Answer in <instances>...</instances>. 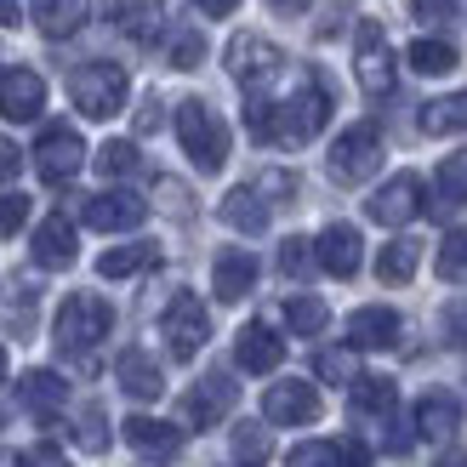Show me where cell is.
Listing matches in <instances>:
<instances>
[{
  "mask_svg": "<svg viewBox=\"0 0 467 467\" xmlns=\"http://www.w3.org/2000/svg\"><path fill=\"white\" fill-rule=\"evenodd\" d=\"M325 120H331V91H325V80L314 75H302L291 98H256L251 91V103H245V126L256 143H279V149H302V143H314V137L325 131Z\"/></svg>",
  "mask_w": 467,
  "mask_h": 467,
  "instance_id": "6da1fadb",
  "label": "cell"
},
{
  "mask_svg": "<svg viewBox=\"0 0 467 467\" xmlns=\"http://www.w3.org/2000/svg\"><path fill=\"white\" fill-rule=\"evenodd\" d=\"M114 331V308L98 296V291H75V296H63V308H57V319H52V342H57V354L63 359H75L86 377L98 370V348L103 337Z\"/></svg>",
  "mask_w": 467,
  "mask_h": 467,
  "instance_id": "7a4b0ae2",
  "label": "cell"
},
{
  "mask_svg": "<svg viewBox=\"0 0 467 467\" xmlns=\"http://www.w3.org/2000/svg\"><path fill=\"white\" fill-rule=\"evenodd\" d=\"M177 143L200 171H223L228 166V126L205 98H182L177 103Z\"/></svg>",
  "mask_w": 467,
  "mask_h": 467,
  "instance_id": "3957f363",
  "label": "cell"
},
{
  "mask_svg": "<svg viewBox=\"0 0 467 467\" xmlns=\"http://www.w3.org/2000/svg\"><path fill=\"white\" fill-rule=\"evenodd\" d=\"M68 98H75V109L86 114V120H114V114L126 109L131 98V80L120 63H80L75 75H68Z\"/></svg>",
  "mask_w": 467,
  "mask_h": 467,
  "instance_id": "277c9868",
  "label": "cell"
},
{
  "mask_svg": "<svg viewBox=\"0 0 467 467\" xmlns=\"http://www.w3.org/2000/svg\"><path fill=\"white\" fill-rule=\"evenodd\" d=\"M331 182H342V189H354V182H365L370 171L382 166V131L370 126V120H354L337 143H331Z\"/></svg>",
  "mask_w": 467,
  "mask_h": 467,
  "instance_id": "5b68a950",
  "label": "cell"
},
{
  "mask_svg": "<svg viewBox=\"0 0 467 467\" xmlns=\"http://www.w3.org/2000/svg\"><path fill=\"white\" fill-rule=\"evenodd\" d=\"M160 337H166L171 359H194L205 342H212V314H205V302L194 291H177L166 302V314H160Z\"/></svg>",
  "mask_w": 467,
  "mask_h": 467,
  "instance_id": "8992f818",
  "label": "cell"
},
{
  "mask_svg": "<svg viewBox=\"0 0 467 467\" xmlns=\"http://www.w3.org/2000/svg\"><path fill=\"white\" fill-rule=\"evenodd\" d=\"M354 75H359L365 98H388L393 91V46L377 17H359V29H354Z\"/></svg>",
  "mask_w": 467,
  "mask_h": 467,
  "instance_id": "52a82bcc",
  "label": "cell"
},
{
  "mask_svg": "<svg viewBox=\"0 0 467 467\" xmlns=\"http://www.w3.org/2000/svg\"><path fill=\"white\" fill-rule=\"evenodd\" d=\"M86 166V143L75 126H46L40 143H35V171L40 182H52V189H63V182H75Z\"/></svg>",
  "mask_w": 467,
  "mask_h": 467,
  "instance_id": "ba28073f",
  "label": "cell"
},
{
  "mask_svg": "<svg viewBox=\"0 0 467 467\" xmlns=\"http://www.w3.org/2000/svg\"><path fill=\"white\" fill-rule=\"evenodd\" d=\"M279 68H285V52H279L268 35H234L228 40V75L240 80L245 91H263Z\"/></svg>",
  "mask_w": 467,
  "mask_h": 467,
  "instance_id": "9c48e42d",
  "label": "cell"
},
{
  "mask_svg": "<svg viewBox=\"0 0 467 467\" xmlns=\"http://www.w3.org/2000/svg\"><path fill=\"white\" fill-rule=\"evenodd\" d=\"M319 410H325L319 388L302 382V377L274 382V388L263 393V422H274V428H308V422H319Z\"/></svg>",
  "mask_w": 467,
  "mask_h": 467,
  "instance_id": "30bf717a",
  "label": "cell"
},
{
  "mask_svg": "<svg viewBox=\"0 0 467 467\" xmlns=\"http://www.w3.org/2000/svg\"><path fill=\"white\" fill-rule=\"evenodd\" d=\"M143 217H149V200L131 189H103L80 205V223L98 234H131V228H143Z\"/></svg>",
  "mask_w": 467,
  "mask_h": 467,
  "instance_id": "8fae6325",
  "label": "cell"
},
{
  "mask_svg": "<svg viewBox=\"0 0 467 467\" xmlns=\"http://www.w3.org/2000/svg\"><path fill=\"white\" fill-rule=\"evenodd\" d=\"M365 212H370V223H382V228H405L416 212H428V205H422V177L400 171L393 182H382V189L365 200Z\"/></svg>",
  "mask_w": 467,
  "mask_h": 467,
  "instance_id": "7c38bea8",
  "label": "cell"
},
{
  "mask_svg": "<svg viewBox=\"0 0 467 467\" xmlns=\"http://www.w3.org/2000/svg\"><path fill=\"white\" fill-rule=\"evenodd\" d=\"M234 377H223V370H212V377H200L189 393H182V422L189 428H217L223 416L234 410Z\"/></svg>",
  "mask_w": 467,
  "mask_h": 467,
  "instance_id": "4fadbf2b",
  "label": "cell"
},
{
  "mask_svg": "<svg viewBox=\"0 0 467 467\" xmlns=\"http://www.w3.org/2000/svg\"><path fill=\"white\" fill-rule=\"evenodd\" d=\"M234 359H240V370H251V377H268V370H279V359H285V337H279L274 325L251 319V325H240V337H234Z\"/></svg>",
  "mask_w": 467,
  "mask_h": 467,
  "instance_id": "5bb4252c",
  "label": "cell"
},
{
  "mask_svg": "<svg viewBox=\"0 0 467 467\" xmlns=\"http://www.w3.org/2000/svg\"><path fill=\"white\" fill-rule=\"evenodd\" d=\"M410 422H416V439H428V445H451V439L462 433V400L445 393V388H433V393L416 400Z\"/></svg>",
  "mask_w": 467,
  "mask_h": 467,
  "instance_id": "9a60e30c",
  "label": "cell"
},
{
  "mask_svg": "<svg viewBox=\"0 0 467 467\" xmlns=\"http://www.w3.org/2000/svg\"><path fill=\"white\" fill-rule=\"evenodd\" d=\"M314 251H319V268L331 274V279H354L359 263H365V240H359L354 223H331V228L314 240Z\"/></svg>",
  "mask_w": 467,
  "mask_h": 467,
  "instance_id": "2e32d148",
  "label": "cell"
},
{
  "mask_svg": "<svg viewBox=\"0 0 467 467\" xmlns=\"http://www.w3.org/2000/svg\"><path fill=\"white\" fill-rule=\"evenodd\" d=\"M17 405L35 416V422L52 428L63 405H68V382L57 377V370H23V382H17Z\"/></svg>",
  "mask_w": 467,
  "mask_h": 467,
  "instance_id": "e0dca14e",
  "label": "cell"
},
{
  "mask_svg": "<svg viewBox=\"0 0 467 467\" xmlns=\"http://www.w3.org/2000/svg\"><path fill=\"white\" fill-rule=\"evenodd\" d=\"M40 109H46V80L35 68H6L0 75V114L6 120H40Z\"/></svg>",
  "mask_w": 467,
  "mask_h": 467,
  "instance_id": "ac0fdd59",
  "label": "cell"
},
{
  "mask_svg": "<svg viewBox=\"0 0 467 467\" xmlns=\"http://www.w3.org/2000/svg\"><path fill=\"white\" fill-rule=\"evenodd\" d=\"M120 433H126V445H131L137 456H154V462H171V456L182 451V428L160 422V416H126Z\"/></svg>",
  "mask_w": 467,
  "mask_h": 467,
  "instance_id": "d6986e66",
  "label": "cell"
},
{
  "mask_svg": "<svg viewBox=\"0 0 467 467\" xmlns=\"http://www.w3.org/2000/svg\"><path fill=\"white\" fill-rule=\"evenodd\" d=\"M114 377H120L126 400H160V393H166V370L154 365L149 348H126V354L114 359Z\"/></svg>",
  "mask_w": 467,
  "mask_h": 467,
  "instance_id": "ffe728a7",
  "label": "cell"
},
{
  "mask_svg": "<svg viewBox=\"0 0 467 467\" xmlns=\"http://www.w3.org/2000/svg\"><path fill=\"white\" fill-rule=\"evenodd\" d=\"M29 251H35L40 268H68V263L80 256V234H75V223L57 212V217H46V223L35 228V245H29Z\"/></svg>",
  "mask_w": 467,
  "mask_h": 467,
  "instance_id": "44dd1931",
  "label": "cell"
},
{
  "mask_svg": "<svg viewBox=\"0 0 467 467\" xmlns=\"http://www.w3.org/2000/svg\"><path fill=\"white\" fill-rule=\"evenodd\" d=\"M251 285H256V256L240 251V245L217 251V263H212V291H217V302H245Z\"/></svg>",
  "mask_w": 467,
  "mask_h": 467,
  "instance_id": "7402d4cb",
  "label": "cell"
},
{
  "mask_svg": "<svg viewBox=\"0 0 467 467\" xmlns=\"http://www.w3.org/2000/svg\"><path fill=\"white\" fill-rule=\"evenodd\" d=\"M29 17H35V29L46 40H68V35L86 29L91 0H29Z\"/></svg>",
  "mask_w": 467,
  "mask_h": 467,
  "instance_id": "603a6c76",
  "label": "cell"
},
{
  "mask_svg": "<svg viewBox=\"0 0 467 467\" xmlns=\"http://www.w3.org/2000/svg\"><path fill=\"white\" fill-rule=\"evenodd\" d=\"M217 217H223L228 228H240V234H263L268 217H274V205L263 200V189H256V182H245V189H228V194H223Z\"/></svg>",
  "mask_w": 467,
  "mask_h": 467,
  "instance_id": "cb8c5ba5",
  "label": "cell"
},
{
  "mask_svg": "<svg viewBox=\"0 0 467 467\" xmlns=\"http://www.w3.org/2000/svg\"><path fill=\"white\" fill-rule=\"evenodd\" d=\"M400 331H405V325H400L393 308H359V314H348V348H359V354H365V348H393Z\"/></svg>",
  "mask_w": 467,
  "mask_h": 467,
  "instance_id": "d4e9b609",
  "label": "cell"
},
{
  "mask_svg": "<svg viewBox=\"0 0 467 467\" xmlns=\"http://www.w3.org/2000/svg\"><path fill=\"white\" fill-rule=\"evenodd\" d=\"M456 205H467V149H456L451 160H439V171H433V200H428V212H433V217H451Z\"/></svg>",
  "mask_w": 467,
  "mask_h": 467,
  "instance_id": "484cf974",
  "label": "cell"
},
{
  "mask_svg": "<svg viewBox=\"0 0 467 467\" xmlns=\"http://www.w3.org/2000/svg\"><path fill=\"white\" fill-rule=\"evenodd\" d=\"M348 405H354L359 416H377V422H388V416L400 410V388H393L388 377H359L354 393H348Z\"/></svg>",
  "mask_w": 467,
  "mask_h": 467,
  "instance_id": "4316f807",
  "label": "cell"
},
{
  "mask_svg": "<svg viewBox=\"0 0 467 467\" xmlns=\"http://www.w3.org/2000/svg\"><path fill=\"white\" fill-rule=\"evenodd\" d=\"M160 263V251L149 245V240H137V245H109L103 256H98V274L103 279H131V274H143V268H154Z\"/></svg>",
  "mask_w": 467,
  "mask_h": 467,
  "instance_id": "83f0119b",
  "label": "cell"
},
{
  "mask_svg": "<svg viewBox=\"0 0 467 467\" xmlns=\"http://www.w3.org/2000/svg\"><path fill=\"white\" fill-rule=\"evenodd\" d=\"M422 131L428 137H451V131H467V91H451V98H433L422 103Z\"/></svg>",
  "mask_w": 467,
  "mask_h": 467,
  "instance_id": "f1b7e54d",
  "label": "cell"
},
{
  "mask_svg": "<svg viewBox=\"0 0 467 467\" xmlns=\"http://www.w3.org/2000/svg\"><path fill=\"white\" fill-rule=\"evenodd\" d=\"M416 256H422V245H416V240H388L377 251V279H382V285H410Z\"/></svg>",
  "mask_w": 467,
  "mask_h": 467,
  "instance_id": "f546056e",
  "label": "cell"
},
{
  "mask_svg": "<svg viewBox=\"0 0 467 467\" xmlns=\"http://www.w3.org/2000/svg\"><path fill=\"white\" fill-rule=\"evenodd\" d=\"M405 63L416 68V75H451V68H456V46H451V40H433V35H422V40H410Z\"/></svg>",
  "mask_w": 467,
  "mask_h": 467,
  "instance_id": "4dcf8cb0",
  "label": "cell"
},
{
  "mask_svg": "<svg viewBox=\"0 0 467 467\" xmlns=\"http://www.w3.org/2000/svg\"><path fill=\"white\" fill-rule=\"evenodd\" d=\"M228 451H234V462H240V467H263L274 456V439H268L263 422H240V428H234V439H228Z\"/></svg>",
  "mask_w": 467,
  "mask_h": 467,
  "instance_id": "1f68e13d",
  "label": "cell"
},
{
  "mask_svg": "<svg viewBox=\"0 0 467 467\" xmlns=\"http://www.w3.org/2000/svg\"><path fill=\"white\" fill-rule=\"evenodd\" d=\"M285 325H291L296 337H319L325 325H331V308H325L319 296H308V291H302V296H285Z\"/></svg>",
  "mask_w": 467,
  "mask_h": 467,
  "instance_id": "d6a6232c",
  "label": "cell"
},
{
  "mask_svg": "<svg viewBox=\"0 0 467 467\" xmlns=\"http://www.w3.org/2000/svg\"><path fill=\"white\" fill-rule=\"evenodd\" d=\"M319 382H342V388H354L359 382V348H319Z\"/></svg>",
  "mask_w": 467,
  "mask_h": 467,
  "instance_id": "836d02e7",
  "label": "cell"
},
{
  "mask_svg": "<svg viewBox=\"0 0 467 467\" xmlns=\"http://www.w3.org/2000/svg\"><path fill=\"white\" fill-rule=\"evenodd\" d=\"M205 57V35L189 29V23H177V29H166V63L171 68H200Z\"/></svg>",
  "mask_w": 467,
  "mask_h": 467,
  "instance_id": "e575fe53",
  "label": "cell"
},
{
  "mask_svg": "<svg viewBox=\"0 0 467 467\" xmlns=\"http://www.w3.org/2000/svg\"><path fill=\"white\" fill-rule=\"evenodd\" d=\"M285 467H348L342 462V439H302V445H291Z\"/></svg>",
  "mask_w": 467,
  "mask_h": 467,
  "instance_id": "d590c367",
  "label": "cell"
},
{
  "mask_svg": "<svg viewBox=\"0 0 467 467\" xmlns=\"http://www.w3.org/2000/svg\"><path fill=\"white\" fill-rule=\"evenodd\" d=\"M439 279L467 285V228H451L445 240H439Z\"/></svg>",
  "mask_w": 467,
  "mask_h": 467,
  "instance_id": "8d00e7d4",
  "label": "cell"
},
{
  "mask_svg": "<svg viewBox=\"0 0 467 467\" xmlns=\"http://www.w3.org/2000/svg\"><path fill=\"white\" fill-rule=\"evenodd\" d=\"M319 268V251H314V240H302V234H291L285 245H279V274L285 279H308Z\"/></svg>",
  "mask_w": 467,
  "mask_h": 467,
  "instance_id": "74e56055",
  "label": "cell"
},
{
  "mask_svg": "<svg viewBox=\"0 0 467 467\" xmlns=\"http://www.w3.org/2000/svg\"><path fill=\"white\" fill-rule=\"evenodd\" d=\"M137 166H143V154H137V143H120V137H109V143L98 149V171H103V177H114V182H120V177H131Z\"/></svg>",
  "mask_w": 467,
  "mask_h": 467,
  "instance_id": "f35d334b",
  "label": "cell"
},
{
  "mask_svg": "<svg viewBox=\"0 0 467 467\" xmlns=\"http://www.w3.org/2000/svg\"><path fill=\"white\" fill-rule=\"evenodd\" d=\"M0 467H68V456H63V445H52V439H40V445H29V451H0Z\"/></svg>",
  "mask_w": 467,
  "mask_h": 467,
  "instance_id": "ab89813d",
  "label": "cell"
},
{
  "mask_svg": "<svg viewBox=\"0 0 467 467\" xmlns=\"http://www.w3.org/2000/svg\"><path fill=\"white\" fill-rule=\"evenodd\" d=\"M80 451H109V416H103V405H86L80 410Z\"/></svg>",
  "mask_w": 467,
  "mask_h": 467,
  "instance_id": "60d3db41",
  "label": "cell"
},
{
  "mask_svg": "<svg viewBox=\"0 0 467 467\" xmlns=\"http://www.w3.org/2000/svg\"><path fill=\"white\" fill-rule=\"evenodd\" d=\"M23 223H29V194H0V240H12Z\"/></svg>",
  "mask_w": 467,
  "mask_h": 467,
  "instance_id": "b9f144b4",
  "label": "cell"
},
{
  "mask_svg": "<svg viewBox=\"0 0 467 467\" xmlns=\"http://www.w3.org/2000/svg\"><path fill=\"white\" fill-rule=\"evenodd\" d=\"M256 189H263L268 205H279V200L296 194V177H291V171H263V177H256Z\"/></svg>",
  "mask_w": 467,
  "mask_h": 467,
  "instance_id": "7bdbcfd3",
  "label": "cell"
},
{
  "mask_svg": "<svg viewBox=\"0 0 467 467\" xmlns=\"http://www.w3.org/2000/svg\"><path fill=\"white\" fill-rule=\"evenodd\" d=\"M456 6H462V0H410V12L422 17V23H451Z\"/></svg>",
  "mask_w": 467,
  "mask_h": 467,
  "instance_id": "ee69618b",
  "label": "cell"
},
{
  "mask_svg": "<svg viewBox=\"0 0 467 467\" xmlns=\"http://www.w3.org/2000/svg\"><path fill=\"white\" fill-rule=\"evenodd\" d=\"M445 337L456 348H467V302H451V308H445Z\"/></svg>",
  "mask_w": 467,
  "mask_h": 467,
  "instance_id": "f6af8a7d",
  "label": "cell"
},
{
  "mask_svg": "<svg viewBox=\"0 0 467 467\" xmlns=\"http://www.w3.org/2000/svg\"><path fill=\"white\" fill-rule=\"evenodd\" d=\"M17 166H23L17 143H12V137H0V182H12V177H17Z\"/></svg>",
  "mask_w": 467,
  "mask_h": 467,
  "instance_id": "bcb514c9",
  "label": "cell"
},
{
  "mask_svg": "<svg viewBox=\"0 0 467 467\" xmlns=\"http://www.w3.org/2000/svg\"><path fill=\"white\" fill-rule=\"evenodd\" d=\"M154 126H160V98H149L143 114H137V131H154Z\"/></svg>",
  "mask_w": 467,
  "mask_h": 467,
  "instance_id": "7dc6e473",
  "label": "cell"
},
{
  "mask_svg": "<svg viewBox=\"0 0 467 467\" xmlns=\"http://www.w3.org/2000/svg\"><path fill=\"white\" fill-rule=\"evenodd\" d=\"M194 6H200L205 17H228L234 6H240V0H194Z\"/></svg>",
  "mask_w": 467,
  "mask_h": 467,
  "instance_id": "c3c4849f",
  "label": "cell"
},
{
  "mask_svg": "<svg viewBox=\"0 0 467 467\" xmlns=\"http://www.w3.org/2000/svg\"><path fill=\"white\" fill-rule=\"evenodd\" d=\"M17 17H23V12H17V0H0V29H12Z\"/></svg>",
  "mask_w": 467,
  "mask_h": 467,
  "instance_id": "681fc988",
  "label": "cell"
},
{
  "mask_svg": "<svg viewBox=\"0 0 467 467\" xmlns=\"http://www.w3.org/2000/svg\"><path fill=\"white\" fill-rule=\"evenodd\" d=\"M274 12H302V6H314V0H268Z\"/></svg>",
  "mask_w": 467,
  "mask_h": 467,
  "instance_id": "f907efd6",
  "label": "cell"
},
{
  "mask_svg": "<svg viewBox=\"0 0 467 467\" xmlns=\"http://www.w3.org/2000/svg\"><path fill=\"white\" fill-rule=\"evenodd\" d=\"M439 467H467V456H439Z\"/></svg>",
  "mask_w": 467,
  "mask_h": 467,
  "instance_id": "816d5d0a",
  "label": "cell"
},
{
  "mask_svg": "<svg viewBox=\"0 0 467 467\" xmlns=\"http://www.w3.org/2000/svg\"><path fill=\"white\" fill-rule=\"evenodd\" d=\"M0 370H6V354H0Z\"/></svg>",
  "mask_w": 467,
  "mask_h": 467,
  "instance_id": "f5cc1de1",
  "label": "cell"
}]
</instances>
